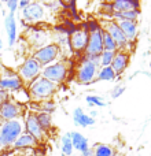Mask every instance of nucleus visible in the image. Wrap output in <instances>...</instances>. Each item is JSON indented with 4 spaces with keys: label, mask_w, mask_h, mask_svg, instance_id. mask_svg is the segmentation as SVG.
Segmentation results:
<instances>
[{
    "label": "nucleus",
    "mask_w": 151,
    "mask_h": 156,
    "mask_svg": "<svg viewBox=\"0 0 151 156\" xmlns=\"http://www.w3.org/2000/svg\"><path fill=\"white\" fill-rule=\"evenodd\" d=\"M26 89H28L30 100H33L36 103H41V101H46V100H51V97L57 92V85H54L48 80H46L44 77L40 76L36 80H33L26 86Z\"/></svg>",
    "instance_id": "f257e3e1"
},
{
    "label": "nucleus",
    "mask_w": 151,
    "mask_h": 156,
    "mask_svg": "<svg viewBox=\"0 0 151 156\" xmlns=\"http://www.w3.org/2000/svg\"><path fill=\"white\" fill-rule=\"evenodd\" d=\"M24 122L22 119H13L0 123V147L2 148H10L14 145L17 138L24 133Z\"/></svg>",
    "instance_id": "f03ea898"
},
{
    "label": "nucleus",
    "mask_w": 151,
    "mask_h": 156,
    "mask_svg": "<svg viewBox=\"0 0 151 156\" xmlns=\"http://www.w3.org/2000/svg\"><path fill=\"white\" fill-rule=\"evenodd\" d=\"M99 69H100V66L98 63L92 62V60L83 56L77 66L76 80L80 83H83V85H89V83L95 82L98 80V71H99Z\"/></svg>",
    "instance_id": "7ed1b4c3"
},
{
    "label": "nucleus",
    "mask_w": 151,
    "mask_h": 156,
    "mask_svg": "<svg viewBox=\"0 0 151 156\" xmlns=\"http://www.w3.org/2000/svg\"><path fill=\"white\" fill-rule=\"evenodd\" d=\"M41 71H43V66L33 56H29L22 62V65L19 66V70L17 74H18V77L24 82V85L28 86L33 80H36L37 77L41 76Z\"/></svg>",
    "instance_id": "20e7f679"
},
{
    "label": "nucleus",
    "mask_w": 151,
    "mask_h": 156,
    "mask_svg": "<svg viewBox=\"0 0 151 156\" xmlns=\"http://www.w3.org/2000/svg\"><path fill=\"white\" fill-rule=\"evenodd\" d=\"M41 77H44L57 86L61 85L68 78V63L65 60H58L52 65L46 66V67H43Z\"/></svg>",
    "instance_id": "39448f33"
},
{
    "label": "nucleus",
    "mask_w": 151,
    "mask_h": 156,
    "mask_svg": "<svg viewBox=\"0 0 151 156\" xmlns=\"http://www.w3.org/2000/svg\"><path fill=\"white\" fill-rule=\"evenodd\" d=\"M100 25H102V29L105 30L106 33H109L110 37L116 41L118 51L127 52V48H129V52H131L133 43H131V41L127 40V37L124 36V33H122V30L120 29V26L117 25L116 21H113V19H110V21H100Z\"/></svg>",
    "instance_id": "423d86ee"
},
{
    "label": "nucleus",
    "mask_w": 151,
    "mask_h": 156,
    "mask_svg": "<svg viewBox=\"0 0 151 156\" xmlns=\"http://www.w3.org/2000/svg\"><path fill=\"white\" fill-rule=\"evenodd\" d=\"M61 55H62V51H61V48L55 43H51V44H48V45H46V47H43V48L33 52V58H35L43 67L58 62Z\"/></svg>",
    "instance_id": "0eeeda50"
},
{
    "label": "nucleus",
    "mask_w": 151,
    "mask_h": 156,
    "mask_svg": "<svg viewBox=\"0 0 151 156\" xmlns=\"http://www.w3.org/2000/svg\"><path fill=\"white\" fill-rule=\"evenodd\" d=\"M25 105L14 101L13 99H8L6 103L0 105V121H13V119H19L24 115Z\"/></svg>",
    "instance_id": "6e6552de"
},
{
    "label": "nucleus",
    "mask_w": 151,
    "mask_h": 156,
    "mask_svg": "<svg viewBox=\"0 0 151 156\" xmlns=\"http://www.w3.org/2000/svg\"><path fill=\"white\" fill-rule=\"evenodd\" d=\"M51 37L52 36L50 34V32H46V30H40L36 29V27H30V29L26 30V40L30 44V47L36 48L35 51L51 44Z\"/></svg>",
    "instance_id": "1a4fd4ad"
},
{
    "label": "nucleus",
    "mask_w": 151,
    "mask_h": 156,
    "mask_svg": "<svg viewBox=\"0 0 151 156\" xmlns=\"http://www.w3.org/2000/svg\"><path fill=\"white\" fill-rule=\"evenodd\" d=\"M24 88V82L17 73L10 70H4V74H0V89L7 93H15Z\"/></svg>",
    "instance_id": "9d476101"
},
{
    "label": "nucleus",
    "mask_w": 151,
    "mask_h": 156,
    "mask_svg": "<svg viewBox=\"0 0 151 156\" xmlns=\"http://www.w3.org/2000/svg\"><path fill=\"white\" fill-rule=\"evenodd\" d=\"M24 127H25V133H28V134H30L33 138H36L37 143H40V141H43L44 138H46V133L43 132V129H41L40 125H39L36 112H29L25 115Z\"/></svg>",
    "instance_id": "9b49d317"
},
{
    "label": "nucleus",
    "mask_w": 151,
    "mask_h": 156,
    "mask_svg": "<svg viewBox=\"0 0 151 156\" xmlns=\"http://www.w3.org/2000/svg\"><path fill=\"white\" fill-rule=\"evenodd\" d=\"M105 51L103 48V30L89 33L88 44L84 51L85 56H100V54Z\"/></svg>",
    "instance_id": "f8f14e48"
},
{
    "label": "nucleus",
    "mask_w": 151,
    "mask_h": 156,
    "mask_svg": "<svg viewBox=\"0 0 151 156\" xmlns=\"http://www.w3.org/2000/svg\"><path fill=\"white\" fill-rule=\"evenodd\" d=\"M88 37H89V33L84 32V30H81L78 27L73 34H70V37H69L70 49L77 55H84V51H85L87 44H88Z\"/></svg>",
    "instance_id": "ddd939ff"
},
{
    "label": "nucleus",
    "mask_w": 151,
    "mask_h": 156,
    "mask_svg": "<svg viewBox=\"0 0 151 156\" xmlns=\"http://www.w3.org/2000/svg\"><path fill=\"white\" fill-rule=\"evenodd\" d=\"M44 16H46V10L40 3H30L26 8L22 10V19L30 22V23H37V22L43 21Z\"/></svg>",
    "instance_id": "4468645a"
},
{
    "label": "nucleus",
    "mask_w": 151,
    "mask_h": 156,
    "mask_svg": "<svg viewBox=\"0 0 151 156\" xmlns=\"http://www.w3.org/2000/svg\"><path fill=\"white\" fill-rule=\"evenodd\" d=\"M129 55L131 54H128V52H125V51H117L116 52L110 67L114 70V73L117 74V77L127 70L128 65H129Z\"/></svg>",
    "instance_id": "2eb2a0df"
},
{
    "label": "nucleus",
    "mask_w": 151,
    "mask_h": 156,
    "mask_svg": "<svg viewBox=\"0 0 151 156\" xmlns=\"http://www.w3.org/2000/svg\"><path fill=\"white\" fill-rule=\"evenodd\" d=\"M113 12H124V11L138 10L140 11V2L138 0H116L111 2Z\"/></svg>",
    "instance_id": "dca6fc26"
},
{
    "label": "nucleus",
    "mask_w": 151,
    "mask_h": 156,
    "mask_svg": "<svg viewBox=\"0 0 151 156\" xmlns=\"http://www.w3.org/2000/svg\"><path fill=\"white\" fill-rule=\"evenodd\" d=\"M117 25H118L120 29L122 30L124 36L127 37V40L133 43L136 36H138V23L133 21H117Z\"/></svg>",
    "instance_id": "f3484780"
},
{
    "label": "nucleus",
    "mask_w": 151,
    "mask_h": 156,
    "mask_svg": "<svg viewBox=\"0 0 151 156\" xmlns=\"http://www.w3.org/2000/svg\"><path fill=\"white\" fill-rule=\"evenodd\" d=\"M4 26H6V32H7L8 45L13 47L17 40V23H15V15H14V12H10L6 16Z\"/></svg>",
    "instance_id": "a211bd4d"
},
{
    "label": "nucleus",
    "mask_w": 151,
    "mask_h": 156,
    "mask_svg": "<svg viewBox=\"0 0 151 156\" xmlns=\"http://www.w3.org/2000/svg\"><path fill=\"white\" fill-rule=\"evenodd\" d=\"M36 147H37V140L33 138L30 134H28V133L24 132L18 138H17V141L14 143L13 148L14 149H28V148H36Z\"/></svg>",
    "instance_id": "6ab92c4d"
},
{
    "label": "nucleus",
    "mask_w": 151,
    "mask_h": 156,
    "mask_svg": "<svg viewBox=\"0 0 151 156\" xmlns=\"http://www.w3.org/2000/svg\"><path fill=\"white\" fill-rule=\"evenodd\" d=\"M73 121L77 126H81V127H88L95 123V119L91 118L89 115H87L83 111V108H76L73 111Z\"/></svg>",
    "instance_id": "aec40b11"
},
{
    "label": "nucleus",
    "mask_w": 151,
    "mask_h": 156,
    "mask_svg": "<svg viewBox=\"0 0 151 156\" xmlns=\"http://www.w3.org/2000/svg\"><path fill=\"white\" fill-rule=\"evenodd\" d=\"M70 138H72V144L73 148L78 152H84L89 148V143L87 140V137H84L81 133L78 132H72L70 133Z\"/></svg>",
    "instance_id": "412c9836"
},
{
    "label": "nucleus",
    "mask_w": 151,
    "mask_h": 156,
    "mask_svg": "<svg viewBox=\"0 0 151 156\" xmlns=\"http://www.w3.org/2000/svg\"><path fill=\"white\" fill-rule=\"evenodd\" d=\"M140 15V11L132 10V11H124V12H113L110 15V19L113 21H133L136 22Z\"/></svg>",
    "instance_id": "4be33fe9"
},
{
    "label": "nucleus",
    "mask_w": 151,
    "mask_h": 156,
    "mask_svg": "<svg viewBox=\"0 0 151 156\" xmlns=\"http://www.w3.org/2000/svg\"><path fill=\"white\" fill-rule=\"evenodd\" d=\"M61 149H62L63 156H72L73 155V144H72V138H70V133H66L61 137Z\"/></svg>",
    "instance_id": "5701e85b"
},
{
    "label": "nucleus",
    "mask_w": 151,
    "mask_h": 156,
    "mask_svg": "<svg viewBox=\"0 0 151 156\" xmlns=\"http://www.w3.org/2000/svg\"><path fill=\"white\" fill-rule=\"evenodd\" d=\"M92 152H94V156H114L116 154L113 147L107 145V144H96L92 148Z\"/></svg>",
    "instance_id": "b1692460"
},
{
    "label": "nucleus",
    "mask_w": 151,
    "mask_h": 156,
    "mask_svg": "<svg viewBox=\"0 0 151 156\" xmlns=\"http://www.w3.org/2000/svg\"><path fill=\"white\" fill-rule=\"evenodd\" d=\"M36 115H37V121H39V125H40V127L43 129L44 133H47L52 127L51 115H50V114H46V112H37Z\"/></svg>",
    "instance_id": "393cba45"
},
{
    "label": "nucleus",
    "mask_w": 151,
    "mask_h": 156,
    "mask_svg": "<svg viewBox=\"0 0 151 156\" xmlns=\"http://www.w3.org/2000/svg\"><path fill=\"white\" fill-rule=\"evenodd\" d=\"M117 78V74L111 67H100L98 71L96 81H114Z\"/></svg>",
    "instance_id": "a878e982"
},
{
    "label": "nucleus",
    "mask_w": 151,
    "mask_h": 156,
    "mask_svg": "<svg viewBox=\"0 0 151 156\" xmlns=\"http://www.w3.org/2000/svg\"><path fill=\"white\" fill-rule=\"evenodd\" d=\"M114 55H116V52L103 51L99 56V66L100 67H110L111 62H113V59H114Z\"/></svg>",
    "instance_id": "bb28decb"
},
{
    "label": "nucleus",
    "mask_w": 151,
    "mask_h": 156,
    "mask_svg": "<svg viewBox=\"0 0 151 156\" xmlns=\"http://www.w3.org/2000/svg\"><path fill=\"white\" fill-rule=\"evenodd\" d=\"M103 48H105V51H111V52H117V51H118L116 41H114L113 38L110 37V34H109V33H106L105 30H103Z\"/></svg>",
    "instance_id": "cd10ccee"
},
{
    "label": "nucleus",
    "mask_w": 151,
    "mask_h": 156,
    "mask_svg": "<svg viewBox=\"0 0 151 156\" xmlns=\"http://www.w3.org/2000/svg\"><path fill=\"white\" fill-rule=\"evenodd\" d=\"M37 104H39V112H46L51 115V112L55 111V103L52 100H46V101L37 103Z\"/></svg>",
    "instance_id": "c85d7f7f"
},
{
    "label": "nucleus",
    "mask_w": 151,
    "mask_h": 156,
    "mask_svg": "<svg viewBox=\"0 0 151 156\" xmlns=\"http://www.w3.org/2000/svg\"><path fill=\"white\" fill-rule=\"evenodd\" d=\"M87 103H88L91 107H106V101L102 99V97L99 96H95V94H88V96L85 97Z\"/></svg>",
    "instance_id": "c756f323"
},
{
    "label": "nucleus",
    "mask_w": 151,
    "mask_h": 156,
    "mask_svg": "<svg viewBox=\"0 0 151 156\" xmlns=\"http://www.w3.org/2000/svg\"><path fill=\"white\" fill-rule=\"evenodd\" d=\"M98 30H103L100 22L99 21H95V19L88 21V32L89 33H94V32H98Z\"/></svg>",
    "instance_id": "7c9ffc66"
},
{
    "label": "nucleus",
    "mask_w": 151,
    "mask_h": 156,
    "mask_svg": "<svg viewBox=\"0 0 151 156\" xmlns=\"http://www.w3.org/2000/svg\"><path fill=\"white\" fill-rule=\"evenodd\" d=\"M124 92H125L124 85H116L113 89H111V99H118Z\"/></svg>",
    "instance_id": "2f4dec72"
},
{
    "label": "nucleus",
    "mask_w": 151,
    "mask_h": 156,
    "mask_svg": "<svg viewBox=\"0 0 151 156\" xmlns=\"http://www.w3.org/2000/svg\"><path fill=\"white\" fill-rule=\"evenodd\" d=\"M100 12L106 14V15L110 18V15L113 14V7H111V2H106L100 4Z\"/></svg>",
    "instance_id": "473e14b6"
},
{
    "label": "nucleus",
    "mask_w": 151,
    "mask_h": 156,
    "mask_svg": "<svg viewBox=\"0 0 151 156\" xmlns=\"http://www.w3.org/2000/svg\"><path fill=\"white\" fill-rule=\"evenodd\" d=\"M7 7L10 10V12H14V11L18 8V0H7Z\"/></svg>",
    "instance_id": "72a5a7b5"
},
{
    "label": "nucleus",
    "mask_w": 151,
    "mask_h": 156,
    "mask_svg": "<svg viewBox=\"0 0 151 156\" xmlns=\"http://www.w3.org/2000/svg\"><path fill=\"white\" fill-rule=\"evenodd\" d=\"M7 100H8V93L0 89V105H2L3 103H6Z\"/></svg>",
    "instance_id": "f704fd0d"
},
{
    "label": "nucleus",
    "mask_w": 151,
    "mask_h": 156,
    "mask_svg": "<svg viewBox=\"0 0 151 156\" xmlns=\"http://www.w3.org/2000/svg\"><path fill=\"white\" fill-rule=\"evenodd\" d=\"M29 4H30L29 0H21V2H18V7L22 8V10H24V8H26Z\"/></svg>",
    "instance_id": "c9c22d12"
},
{
    "label": "nucleus",
    "mask_w": 151,
    "mask_h": 156,
    "mask_svg": "<svg viewBox=\"0 0 151 156\" xmlns=\"http://www.w3.org/2000/svg\"><path fill=\"white\" fill-rule=\"evenodd\" d=\"M81 156H94V152H92V148H88L87 151L81 152Z\"/></svg>",
    "instance_id": "e433bc0d"
},
{
    "label": "nucleus",
    "mask_w": 151,
    "mask_h": 156,
    "mask_svg": "<svg viewBox=\"0 0 151 156\" xmlns=\"http://www.w3.org/2000/svg\"><path fill=\"white\" fill-rule=\"evenodd\" d=\"M114 156H124V155L120 154V152H116V154H114Z\"/></svg>",
    "instance_id": "4c0bfd02"
},
{
    "label": "nucleus",
    "mask_w": 151,
    "mask_h": 156,
    "mask_svg": "<svg viewBox=\"0 0 151 156\" xmlns=\"http://www.w3.org/2000/svg\"><path fill=\"white\" fill-rule=\"evenodd\" d=\"M3 49V43H2V40H0V51Z\"/></svg>",
    "instance_id": "58836bf2"
},
{
    "label": "nucleus",
    "mask_w": 151,
    "mask_h": 156,
    "mask_svg": "<svg viewBox=\"0 0 151 156\" xmlns=\"http://www.w3.org/2000/svg\"><path fill=\"white\" fill-rule=\"evenodd\" d=\"M17 156H28V155H17Z\"/></svg>",
    "instance_id": "ea45409f"
},
{
    "label": "nucleus",
    "mask_w": 151,
    "mask_h": 156,
    "mask_svg": "<svg viewBox=\"0 0 151 156\" xmlns=\"http://www.w3.org/2000/svg\"><path fill=\"white\" fill-rule=\"evenodd\" d=\"M150 81H151V76H150Z\"/></svg>",
    "instance_id": "a19ab883"
}]
</instances>
